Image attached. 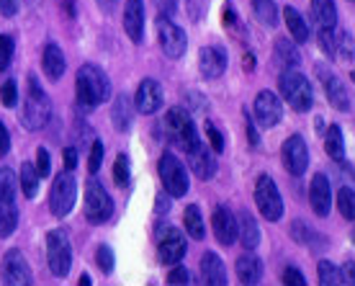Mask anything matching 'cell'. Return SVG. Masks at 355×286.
Here are the masks:
<instances>
[{
  "label": "cell",
  "instance_id": "cell-46",
  "mask_svg": "<svg viewBox=\"0 0 355 286\" xmlns=\"http://www.w3.org/2000/svg\"><path fill=\"white\" fill-rule=\"evenodd\" d=\"M206 137H209V144H211L214 152H224V137L219 135V129L214 124H206Z\"/></svg>",
  "mask_w": 355,
  "mask_h": 286
},
{
  "label": "cell",
  "instance_id": "cell-25",
  "mask_svg": "<svg viewBox=\"0 0 355 286\" xmlns=\"http://www.w3.org/2000/svg\"><path fill=\"white\" fill-rule=\"evenodd\" d=\"M201 276L209 286H224L227 284V271H224V260L216 253H204L201 255Z\"/></svg>",
  "mask_w": 355,
  "mask_h": 286
},
{
  "label": "cell",
  "instance_id": "cell-22",
  "mask_svg": "<svg viewBox=\"0 0 355 286\" xmlns=\"http://www.w3.org/2000/svg\"><path fill=\"white\" fill-rule=\"evenodd\" d=\"M124 31L134 44H142V39H144V3L142 0H126Z\"/></svg>",
  "mask_w": 355,
  "mask_h": 286
},
{
  "label": "cell",
  "instance_id": "cell-39",
  "mask_svg": "<svg viewBox=\"0 0 355 286\" xmlns=\"http://www.w3.org/2000/svg\"><path fill=\"white\" fill-rule=\"evenodd\" d=\"M317 278H320L322 286L340 284V274H338V269H335V263H329V260H320V266H317Z\"/></svg>",
  "mask_w": 355,
  "mask_h": 286
},
{
  "label": "cell",
  "instance_id": "cell-48",
  "mask_svg": "<svg viewBox=\"0 0 355 286\" xmlns=\"http://www.w3.org/2000/svg\"><path fill=\"white\" fill-rule=\"evenodd\" d=\"M155 6L160 10L162 16H178V10H180V0H155Z\"/></svg>",
  "mask_w": 355,
  "mask_h": 286
},
{
  "label": "cell",
  "instance_id": "cell-15",
  "mask_svg": "<svg viewBox=\"0 0 355 286\" xmlns=\"http://www.w3.org/2000/svg\"><path fill=\"white\" fill-rule=\"evenodd\" d=\"M186 158L196 178H201V180L214 178V173H216V158H214L211 147H209L204 140H196L191 147H186Z\"/></svg>",
  "mask_w": 355,
  "mask_h": 286
},
{
  "label": "cell",
  "instance_id": "cell-18",
  "mask_svg": "<svg viewBox=\"0 0 355 286\" xmlns=\"http://www.w3.org/2000/svg\"><path fill=\"white\" fill-rule=\"evenodd\" d=\"M162 101H165V93H162V85L155 78H144L139 83V88H137V96H134V108L144 114V117H150L155 111H160L162 108Z\"/></svg>",
  "mask_w": 355,
  "mask_h": 286
},
{
  "label": "cell",
  "instance_id": "cell-33",
  "mask_svg": "<svg viewBox=\"0 0 355 286\" xmlns=\"http://www.w3.org/2000/svg\"><path fill=\"white\" fill-rule=\"evenodd\" d=\"M324 150L335 162H343L345 158V142H343V129L338 124H332L327 129V137H324Z\"/></svg>",
  "mask_w": 355,
  "mask_h": 286
},
{
  "label": "cell",
  "instance_id": "cell-12",
  "mask_svg": "<svg viewBox=\"0 0 355 286\" xmlns=\"http://www.w3.org/2000/svg\"><path fill=\"white\" fill-rule=\"evenodd\" d=\"M155 28H157V39H160L162 52L168 54L170 60H180L188 49V36L186 31L178 26L170 16H162L157 13V21H155Z\"/></svg>",
  "mask_w": 355,
  "mask_h": 286
},
{
  "label": "cell",
  "instance_id": "cell-20",
  "mask_svg": "<svg viewBox=\"0 0 355 286\" xmlns=\"http://www.w3.org/2000/svg\"><path fill=\"white\" fill-rule=\"evenodd\" d=\"M309 204L317 217H327L332 212V186L324 173H314L309 186Z\"/></svg>",
  "mask_w": 355,
  "mask_h": 286
},
{
  "label": "cell",
  "instance_id": "cell-32",
  "mask_svg": "<svg viewBox=\"0 0 355 286\" xmlns=\"http://www.w3.org/2000/svg\"><path fill=\"white\" fill-rule=\"evenodd\" d=\"M183 227H186L188 237H193V240H204L206 237V227H204V217L198 212V206L191 204L186 209V214H183Z\"/></svg>",
  "mask_w": 355,
  "mask_h": 286
},
{
  "label": "cell",
  "instance_id": "cell-10",
  "mask_svg": "<svg viewBox=\"0 0 355 286\" xmlns=\"http://www.w3.org/2000/svg\"><path fill=\"white\" fill-rule=\"evenodd\" d=\"M83 209H85L88 222L93 224H103L111 219V214H114V199L103 188L101 180L88 178V183H85V206Z\"/></svg>",
  "mask_w": 355,
  "mask_h": 286
},
{
  "label": "cell",
  "instance_id": "cell-30",
  "mask_svg": "<svg viewBox=\"0 0 355 286\" xmlns=\"http://www.w3.org/2000/svg\"><path fill=\"white\" fill-rule=\"evenodd\" d=\"M273 52H275V62L284 65L286 70H288V67H296V65L302 62V54H299V47H296L293 39H286V36L275 39Z\"/></svg>",
  "mask_w": 355,
  "mask_h": 286
},
{
  "label": "cell",
  "instance_id": "cell-54",
  "mask_svg": "<svg viewBox=\"0 0 355 286\" xmlns=\"http://www.w3.org/2000/svg\"><path fill=\"white\" fill-rule=\"evenodd\" d=\"M245 124H248V132H250V144H252V147H258L260 137H258V132H255V124H252V119H250L248 111H245Z\"/></svg>",
  "mask_w": 355,
  "mask_h": 286
},
{
  "label": "cell",
  "instance_id": "cell-55",
  "mask_svg": "<svg viewBox=\"0 0 355 286\" xmlns=\"http://www.w3.org/2000/svg\"><path fill=\"white\" fill-rule=\"evenodd\" d=\"M75 165H78V150H75V147H67V150H64V168L75 170Z\"/></svg>",
  "mask_w": 355,
  "mask_h": 286
},
{
  "label": "cell",
  "instance_id": "cell-42",
  "mask_svg": "<svg viewBox=\"0 0 355 286\" xmlns=\"http://www.w3.org/2000/svg\"><path fill=\"white\" fill-rule=\"evenodd\" d=\"M0 101H3V106L6 108H13L18 103V85L16 81H6L3 83V88H0Z\"/></svg>",
  "mask_w": 355,
  "mask_h": 286
},
{
  "label": "cell",
  "instance_id": "cell-56",
  "mask_svg": "<svg viewBox=\"0 0 355 286\" xmlns=\"http://www.w3.org/2000/svg\"><path fill=\"white\" fill-rule=\"evenodd\" d=\"M188 3V8H191V16L198 18L201 16V10L206 8V0H186Z\"/></svg>",
  "mask_w": 355,
  "mask_h": 286
},
{
  "label": "cell",
  "instance_id": "cell-16",
  "mask_svg": "<svg viewBox=\"0 0 355 286\" xmlns=\"http://www.w3.org/2000/svg\"><path fill=\"white\" fill-rule=\"evenodd\" d=\"M3 278H6V284H10V286L34 284V276H31L26 255L18 251V248H10V251L3 255Z\"/></svg>",
  "mask_w": 355,
  "mask_h": 286
},
{
  "label": "cell",
  "instance_id": "cell-19",
  "mask_svg": "<svg viewBox=\"0 0 355 286\" xmlns=\"http://www.w3.org/2000/svg\"><path fill=\"white\" fill-rule=\"evenodd\" d=\"M284 117V103L273 90H260L255 96V119L263 129H273Z\"/></svg>",
  "mask_w": 355,
  "mask_h": 286
},
{
  "label": "cell",
  "instance_id": "cell-57",
  "mask_svg": "<svg viewBox=\"0 0 355 286\" xmlns=\"http://www.w3.org/2000/svg\"><path fill=\"white\" fill-rule=\"evenodd\" d=\"M80 284H93V278H90L88 274H83V276H80Z\"/></svg>",
  "mask_w": 355,
  "mask_h": 286
},
{
  "label": "cell",
  "instance_id": "cell-21",
  "mask_svg": "<svg viewBox=\"0 0 355 286\" xmlns=\"http://www.w3.org/2000/svg\"><path fill=\"white\" fill-rule=\"evenodd\" d=\"M211 227H214V237L219 245H232L237 240V217L232 214L230 206H216L211 217Z\"/></svg>",
  "mask_w": 355,
  "mask_h": 286
},
{
  "label": "cell",
  "instance_id": "cell-29",
  "mask_svg": "<svg viewBox=\"0 0 355 286\" xmlns=\"http://www.w3.org/2000/svg\"><path fill=\"white\" fill-rule=\"evenodd\" d=\"M284 21H286V26H288V31H291V39L296 42V44H306V42H309L311 28H309V24H306V18H304L299 10L288 6V8L284 10Z\"/></svg>",
  "mask_w": 355,
  "mask_h": 286
},
{
  "label": "cell",
  "instance_id": "cell-2",
  "mask_svg": "<svg viewBox=\"0 0 355 286\" xmlns=\"http://www.w3.org/2000/svg\"><path fill=\"white\" fill-rule=\"evenodd\" d=\"M49 119H52V99L39 85L36 75H28L26 101H24V108H21V124H24L26 132H39V129H44L49 124Z\"/></svg>",
  "mask_w": 355,
  "mask_h": 286
},
{
  "label": "cell",
  "instance_id": "cell-27",
  "mask_svg": "<svg viewBox=\"0 0 355 286\" xmlns=\"http://www.w3.org/2000/svg\"><path fill=\"white\" fill-rule=\"evenodd\" d=\"M42 67H44L46 78L49 81H60L67 70V60H64V52L57 44H46L44 54H42Z\"/></svg>",
  "mask_w": 355,
  "mask_h": 286
},
{
  "label": "cell",
  "instance_id": "cell-1",
  "mask_svg": "<svg viewBox=\"0 0 355 286\" xmlns=\"http://www.w3.org/2000/svg\"><path fill=\"white\" fill-rule=\"evenodd\" d=\"M75 93H78V103L85 111H93L111 99V81L98 65H83L75 78Z\"/></svg>",
  "mask_w": 355,
  "mask_h": 286
},
{
  "label": "cell",
  "instance_id": "cell-44",
  "mask_svg": "<svg viewBox=\"0 0 355 286\" xmlns=\"http://www.w3.org/2000/svg\"><path fill=\"white\" fill-rule=\"evenodd\" d=\"M338 47H340V54H343V60L353 62V34L343 31V34L335 39V52H338Z\"/></svg>",
  "mask_w": 355,
  "mask_h": 286
},
{
  "label": "cell",
  "instance_id": "cell-8",
  "mask_svg": "<svg viewBox=\"0 0 355 286\" xmlns=\"http://www.w3.org/2000/svg\"><path fill=\"white\" fill-rule=\"evenodd\" d=\"M162 126H165V137H168L170 142L180 144L183 150L191 147L196 140H201V137H198V129H196V124H193V119H191V114H188L183 106L170 108Z\"/></svg>",
  "mask_w": 355,
  "mask_h": 286
},
{
  "label": "cell",
  "instance_id": "cell-11",
  "mask_svg": "<svg viewBox=\"0 0 355 286\" xmlns=\"http://www.w3.org/2000/svg\"><path fill=\"white\" fill-rule=\"evenodd\" d=\"M46 263L54 276L64 278L72 266V245L64 230H52L46 233Z\"/></svg>",
  "mask_w": 355,
  "mask_h": 286
},
{
  "label": "cell",
  "instance_id": "cell-49",
  "mask_svg": "<svg viewBox=\"0 0 355 286\" xmlns=\"http://www.w3.org/2000/svg\"><path fill=\"white\" fill-rule=\"evenodd\" d=\"M188 281H191V276H188V271L183 266H178V269H173L168 274V284H188Z\"/></svg>",
  "mask_w": 355,
  "mask_h": 286
},
{
  "label": "cell",
  "instance_id": "cell-50",
  "mask_svg": "<svg viewBox=\"0 0 355 286\" xmlns=\"http://www.w3.org/2000/svg\"><path fill=\"white\" fill-rule=\"evenodd\" d=\"M18 6H21V0H0V13H3L6 18L16 16Z\"/></svg>",
  "mask_w": 355,
  "mask_h": 286
},
{
  "label": "cell",
  "instance_id": "cell-53",
  "mask_svg": "<svg viewBox=\"0 0 355 286\" xmlns=\"http://www.w3.org/2000/svg\"><path fill=\"white\" fill-rule=\"evenodd\" d=\"M353 260H347L345 266H343V276H340V284H350L353 286L355 284V276H353Z\"/></svg>",
  "mask_w": 355,
  "mask_h": 286
},
{
  "label": "cell",
  "instance_id": "cell-43",
  "mask_svg": "<svg viewBox=\"0 0 355 286\" xmlns=\"http://www.w3.org/2000/svg\"><path fill=\"white\" fill-rule=\"evenodd\" d=\"M96 260H98V266H101V271L103 274H111L116 266V258H114V251L108 248V245H101L96 253Z\"/></svg>",
  "mask_w": 355,
  "mask_h": 286
},
{
  "label": "cell",
  "instance_id": "cell-45",
  "mask_svg": "<svg viewBox=\"0 0 355 286\" xmlns=\"http://www.w3.org/2000/svg\"><path fill=\"white\" fill-rule=\"evenodd\" d=\"M36 173H39V178H46L49 173H52V160H49V152L44 147H39L36 150V162H34Z\"/></svg>",
  "mask_w": 355,
  "mask_h": 286
},
{
  "label": "cell",
  "instance_id": "cell-4",
  "mask_svg": "<svg viewBox=\"0 0 355 286\" xmlns=\"http://www.w3.org/2000/svg\"><path fill=\"white\" fill-rule=\"evenodd\" d=\"M278 88H281V96L293 111H309L314 106V90H311V83L306 81V75L302 72H296L293 67L281 72V78H278Z\"/></svg>",
  "mask_w": 355,
  "mask_h": 286
},
{
  "label": "cell",
  "instance_id": "cell-7",
  "mask_svg": "<svg viewBox=\"0 0 355 286\" xmlns=\"http://www.w3.org/2000/svg\"><path fill=\"white\" fill-rule=\"evenodd\" d=\"M155 235H157V260H160V263H165V266H178L180 260L186 258L188 242L175 224H160Z\"/></svg>",
  "mask_w": 355,
  "mask_h": 286
},
{
  "label": "cell",
  "instance_id": "cell-26",
  "mask_svg": "<svg viewBox=\"0 0 355 286\" xmlns=\"http://www.w3.org/2000/svg\"><path fill=\"white\" fill-rule=\"evenodd\" d=\"M111 121H114L116 132H129L134 121V106L132 99L126 93H119L114 99V106H111Z\"/></svg>",
  "mask_w": 355,
  "mask_h": 286
},
{
  "label": "cell",
  "instance_id": "cell-3",
  "mask_svg": "<svg viewBox=\"0 0 355 286\" xmlns=\"http://www.w3.org/2000/svg\"><path fill=\"white\" fill-rule=\"evenodd\" d=\"M18 176L10 168H0V237L6 240L18 227V206H16Z\"/></svg>",
  "mask_w": 355,
  "mask_h": 286
},
{
  "label": "cell",
  "instance_id": "cell-28",
  "mask_svg": "<svg viewBox=\"0 0 355 286\" xmlns=\"http://www.w3.org/2000/svg\"><path fill=\"white\" fill-rule=\"evenodd\" d=\"M311 21L317 24V28L338 26V6H335V0H311Z\"/></svg>",
  "mask_w": 355,
  "mask_h": 286
},
{
  "label": "cell",
  "instance_id": "cell-13",
  "mask_svg": "<svg viewBox=\"0 0 355 286\" xmlns=\"http://www.w3.org/2000/svg\"><path fill=\"white\" fill-rule=\"evenodd\" d=\"M314 72H317V78H320L322 90H324V96H327L329 103L338 108V111H350V108H353V99H350V90H347V85L343 83V78H338L335 70H332L327 62H320L314 67Z\"/></svg>",
  "mask_w": 355,
  "mask_h": 286
},
{
  "label": "cell",
  "instance_id": "cell-37",
  "mask_svg": "<svg viewBox=\"0 0 355 286\" xmlns=\"http://www.w3.org/2000/svg\"><path fill=\"white\" fill-rule=\"evenodd\" d=\"M291 235H293V240H299V242H304V245H317V242L322 240L320 235L311 230L309 224H304V222H296L291 224Z\"/></svg>",
  "mask_w": 355,
  "mask_h": 286
},
{
  "label": "cell",
  "instance_id": "cell-38",
  "mask_svg": "<svg viewBox=\"0 0 355 286\" xmlns=\"http://www.w3.org/2000/svg\"><path fill=\"white\" fill-rule=\"evenodd\" d=\"M13 52H16V42L13 36L3 34L0 36V72H6L13 62Z\"/></svg>",
  "mask_w": 355,
  "mask_h": 286
},
{
  "label": "cell",
  "instance_id": "cell-47",
  "mask_svg": "<svg viewBox=\"0 0 355 286\" xmlns=\"http://www.w3.org/2000/svg\"><path fill=\"white\" fill-rule=\"evenodd\" d=\"M284 284H293V286H304L306 284V276L296 266H286L284 271Z\"/></svg>",
  "mask_w": 355,
  "mask_h": 286
},
{
  "label": "cell",
  "instance_id": "cell-31",
  "mask_svg": "<svg viewBox=\"0 0 355 286\" xmlns=\"http://www.w3.org/2000/svg\"><path fill=\"white\" fill-rule=\"evenodd\" d=\"M39 173H36L34 162H24L21 170H18V188L24 191V196L26 199H36L39 194Z\"/></svg>",
  "mask_w": 355,
  "mask_h": 286
},
{
  "label": "cell",
  "instance_id": "cell-58",
  "mask_svg": "<svg viewBox=\"0 0 355 286\" xmlns=\"http://www.w3.org/2000/svg\"><path fill=\"white\" fill-rule=\"evenodd\" d=\"M350 3H353V0H350Z\"/></svg>",
  "mask_w": 355,
  "mask_h": 286
},
{
  "label": "cell",
  "instance_id": "cell-52",
  "mask_svg": "<svg viewBox=\"0 0 355 286\" xmlns=\"http://www.w3.org/2000/svg\"><path fill=\"white\" fill-rule=\"evenodd\" d=\"M155 212H157V214H168L170 212V196L168 194H165V196L157 194V199H155Z\"/></svg>",
  "mask_w": 355,
  "mask_h": 286
},
{
  "label": "cell",
  "instance_id": "cell-23",
  "mask_svg": "<svg viewBox=\"0 0 355 286\" xmlns=\"http://www.w3.org/2000/svg\"><path fill=\"white\" fill-rule=\"evenodd\" d=\"M237 237H240L242 248L245 251H255L260 245V227L258 219L250 214L248 209H242L240 217H237Z\"/></svg>",
  "mask_w": 355,
  "mask_h": 286
},
{
  "label": "cell",
  "instance_id": "cell-6",
  "mask_svg": "<svg viewBox=\"0 0 355 286\" xmlns=\"http://www.w3.org/2000/svg\"><path fill=\"white\" fill-rule=\"evenodd\" d=\"M157 173L162 178V188L170 199H183L188 194V170L186 165L178 160L173 152H162L160 162H157Z\"/></svg>",
  "mask_w": 355,
  "mask_h": 286
},
{
  "label": "cell",
  "instance_id": "cell-41",
  "mask_svg": "<svg viewBox=\"0 0 355 286\" xmlns=\"http://www.w3.org/2000/svg\"><path fill=\"white\" fill-rule=\"evenodd\" d=\"M103 152H106L103 142H101V140H96V142H93V147H90V155H88V170H90V176H96L98 170H101V162H103Z\"/></svg>",
  "mask_w": 355,
  "mask_h": 286
},
{
  "label": "cell",
  "instance_id": "cell-36",
  "mask_svg": "<svg viewBox=\"0 0 355 286\" xmlns=\"http://www.w3.org/2000/svg\"><path fill=\"white\" fill-rule=\"evenodd\" d=\"M338 206H340V214L345 217L347 222H353V219H355V194H353V188H350V186L340 188Z\"/></svg>",
  "mask_w": 355,
  "mask_h": 286
},
{
  "label": "cell",
  "instance_id": "cell-9",
  "mask_svg": "<svg viewBox=\"0 0 355 286\" xmlns=\"http://www.w3.org/2000/svg\"><path fill=\"white\" fill-rule=\"evenodd\" d=\"M255 204H258V212L266 217L268 222H278L284 217L281 191H278L275 180L268 173H260L258 180H255Z\"/></svg>",
  "mask_w": 355,
  "mask_h": 286
},
{
  "label": "cell",
  "instance_id": "cell-40",
  "mask_svg": "<svg viewBox=\"0 0 355 286\" xmlns=\"http://www.w3.org/2000/svg\"><path fill=\"white\" fill-rule=\"evenodd\" d=\"M317 42H320V49L327 54L329 60L338 57V52H335V28H317Z\"/></svg>",
  "mask_w": 355,
  "mask_h": 286
},
{
  "label": "cell",
  "instance_id": "cell-34",
  "mask_svg": "<svg viewBox=\"0 0 355 286\" xmlns=\"http://www.w3.org/2000/svg\"><path fill=\"white\" fill-rule=\"evenodd\" d=\"M252 13L263 26L275 28L278 26V8L273 0H252Z\"/></svg>",
  "mask_w": 355,
  "mask_h": 286
},
{
  "label": "cell",
  "instance_id": "cell-24",
  "mask_svg": "<svg viewBox=\"0 0 355 286\" xmlns=\"http://www.w3.org/2000/svg\"><path fill=\"white\" fill-rule=\"evenodd\" d=\"M237 278H240V284H260V278H263V260L255 255L252 251H245L237 258Z\"/></svg>",
  "mask_w": 355,
  "mask_h": 286
},
{
  "label": "cell",
  "instance_id": "cell-14",
  "mask_svg": "<svg viewBox=\"0 0 355 286\" xmlns=\"http://www.w3.org/2000/svg\"><path fill=\"white\" fill-rule=\"evenodd\" d=\"M281 160L293 178H302L309 168V147L302 135H291L281 147Z\"/></svg>",
  "mask_w": 355,
  "mask_h": 286
},
{
  "label": "cell",
  "instance_id": "cell-35",
  "mask_svg": "<svg viewBox=\"0 0 355 286\" xmlns=\"http://www.w3.org/2000/svg\"><path fill=\"white\" fill-rule=\"evenodd\" d=\"M114 180H116V186H121V188H126L132 183V162H129V155H116Z\"/></svg>",
  "mask_w": 355,
  "mask_h": 286
},
{
  "label": "cell",
  "instance_id": "cell-17",
  "mask_svg": "<svg viewBox=\"0 0 355 286\" xmlns=\"http://www.w3.org/2000/svg\"><path fill=\"white\" fill-rule=\"evenodd\" d=\"M227 49L224 47H216V44H209V47H201V52H198V72L204 75L206 81H219L224 72H227Z\"/></svg>",
  "mask_w": 355,
  "mask_h": 286
},
{
  "label": "cell",
  "instance_id": "cell-51",
  "mask_svg": "<svg viewBox=\"0 0 355 286\" xmlns=\"http://www.w3.org/2000/svg\"><path fill=\"white\" fill-rule=\"evenodd\" d=\"M10 152V135L8 129H6V124L0 121V155H8Z\"/></svg>",
  "mask_w": 355,
  "mask_h": 286
},
{
  "label": "cell",
  "instance_id": "cell-5",
  "mask_svg": "<svg viewBox=\"0 0 355 286\" xmlns=\"http://www.w3.org/2000/svg\"><path fill=\"white\" fill-rule=\"evenodd\" d=\"M75 201H78V180L72 176V170L64 168L52 180V188H49V209H52V214L57 219H64L72 212Z\"/></svg>",
  "mask_w": 355,
  "mask_h": 286
}]
</instances>
